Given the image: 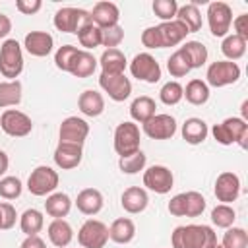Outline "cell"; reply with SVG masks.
<instances>
[{"label": "cell", "mask_w": 248, "mask_h": 248, "mask_svg": "<svg viewBox=\"0 0 248 248\" xmlns=\"http://www.w3.org/2000/svg\"><path fill=\"white\" fill-rule=\"evenodd\" d=\"M76 35H78L79 45H81L85 50H91V48L101 46V29H99L95 23H87V25H83Z\"/></svg>", "instance_id": "obj_38"}, {"label": "cell", "mask_w": 248, "mask_h": 248, "mask_svg": "<svg viewBox=\"0 0 248 248\" xmlns=\"http://www.w3.org/2000/svg\"><path fill=\"white\" fill-rule=\"evenodd\" d=\"M54 27L62 33H78L83 25L93 23L91 21V14L83 8H72V6H64L54 14Z\"/></svg>", "instance_id": "obj_4"}, {"label": "cell", "mask_w": 248, "mask_h": 248, "mask_svg": "<svg viewBox=\"0 0 248 248\" xmlns=\"http://www.w3.org/2000/svg\"><path fill=\"white\" fill-rule=\"evenodd\" d=\"M145 163H147V157L140 149V151H136V153H132L128 157H120L118 167H120V170L124 174H136V172H140V170L145 169Z\"/></svg>", "instance_id": "obj_39"}, {"label": "cell", "mask_w": 248, "mask_h": 248, "mask_svg": "<svg viewBox=\"0 0 248 248\" xmlns=\"http://www.w3.org/2000/svg\"><path fill=\"white\" fill-rule=\"evenodd\" d=\"M167 70H169V74H170L172 78H184L192 68L188 66L184 54H182L180 50H174V52L169 56V60H167Z\"/></svg>", "instance_id": "obj_43"}, {"label": "cell", "mask_w": 248, "mask_h": 248, "mask_svg": "<svg viewBox=\"0 0 248 248\" xmlns=\"http://www.w3.org/2000/svg\"><path fill=\"white\" fill-rule=\"evenodd\" d=\"M246 45H248L246 39H242V37H238V35L232 33V35H227V37L223 39V43H221V52L227 56V60L234 62V60H238V58L244 56Z\"/></svg>", "instance_id": "obj_36"}, {"label": "cell", "mask_w": 248, "mask_h": 248, "mask_svg": "<svg viewBox=\"0 0 248 248\" xmlns=\"http://www.w3.org/2000/svg\"><path fill=\"white\" fill-rule=\"evenodd\" d=\"M16 219H17L16 207H14L10 202H0V221H2V231L12 229V227L16 225Z\"/></svg>", "instance_id": "obj_50"}, {"label": "cell", "mask_w": 248, "mask_h": 248, "mask_svg": "<svg viewBox=\"0 0 248 248\" xmlns=\"http://www.w3.org/2000/svg\"><path fill=\"white\" fill-rule=\"evenodd\" d=\"M52 157H54V163H56L58 169L72 170V169H76L81 163L83 149H81V145H76V143H62V141H58Z\"/></svg>", "instance_id": "obj_16"}, {"label": "cell", "mask_w": 248, "mask_h": 248, "mask_svg": "<svg viewBox=\"0 0 248 248\" xmlns=\"http://www.w3.org/2000/svg\"><path fill=\"white\" fill-rule=\"evenodd\" d=\"M72 209V200L68 194L64 192H52L50 196H46L45 202V211L54 217V219H64Z\"/></svg>", "instance_id": "obj_28"}, {"label": "cell", "mask_w": 248, "mask_h": 248, "mask_svg": "<svg viewBox=\"0 0 248 248\" xmlns=\"http://www.w3.org/2000/svg\"><path fill=\"white\" fill-rule=\"evenodd\" d=\"M209 134V128L205 124V120L198 118V116H192V118H186L184 124H182V138L186 143L190 145H198V143H203L205 138Z\"/></svg>", "instance_id": "obj_23"}, {"label": "cell", "mask_w": 248, "mask_h": 248, "mask_svg": "<svg viewBox=\"0 0 248 248\" xmlns=\"http://www.w3.org/2000/svg\"><path fill=\"white\" fill-rule=\"evenodd\" d=\"M43 2L41 0H16V10L25 14V16H33L41 10Z\"/></svg>", "instance_id": "obj_52"}, {"label": "cell", "mask_w": 248, "mask_h": 248, "mask_svg": "<svg viewBox=\"0 0 248 248\" xmlns=\"http://www.w3.org/2000/svg\"><path fill=\"white\" fill-rule=\"evenodd\" d=\"M182 93H184V87H182L178 81H167V83L161 87V91H159V99H161L165 105L172 107V105H178V103L184 99Z\"/></svg>", "instance_id": "obj_41"}, {"label": "cell", "mask_w": 248, "mask_h": 248, "mask_svg": "<svg viewBox=\"0 0 248 248\" xmlns=\"http://www.w3.org/2000/svg\"><path fill=\"white\" fill-rule=\"evenodd\" d=\"M186 29L188 33H196L202 29V23H203V17H202V12L198 10V6L192 2V4H184V6H178V12H176V17Z\"/></svg>", "instance_id": "obj_29"}, {"label": "cell", "mask_w": 248, "mask_h": 248, "mask_svg": "<svg viewBox=\"0 0 248 248\" xmlns=\"http://www.w3.org/2000/svg\"><path fill=\"white\" fill-rule=\"evenodd\" d=\"M60 141L62 143H76V145H83L85 138L89 136V124L83 118L78 116H68L62 120L60 130H58Z\"/></svg>", "instance_id": "obj_14"}, {"label": "cell", "mask_w": 248, "mask_h": 248, "mask_svg": "<svg viewBox=\"0 0 248 248\" xmlns=\"http://www.w3.org/2000/svg\"><path fill=\"white\" fill-rule=\"evenodd\" d=\"M207 25L213 37H227L232 23V10L227 2H211L207 4Z\"/></svg>", "instance_id": "obj_8"}, {"label": "cell", "mask_w": 248, "mask_h": 248, "mask_svg": "<svg viewBox=\"0 0 248 248\" xmlns=\"http://www.w3.org/2000/svg\"><path fill=\"white\" fill-rule=\"evenodd\" d=\"M19 103H21V81L19 79L2 81L0 83V108L17 107Z\"/></svg>", "instance_id": "obj_34"}, {"label": "cell", "mask_w": 248, "mask_h": 248, "mask_svg": "<svg viewBox=\"0 0 248 248\" xmlns=\"http://www.w3.org/2000/svg\"><path fill=\"white\" fill-rule=\"evenodd\" d=\"M211 134L215 138L217 143L221 145H231V143H238L242 149L248 147V124L244 118L238 116H231L225 118L221 124H215L211 128Z\"/></svg>", "instance_id": "obj_1"}, {"label": "cell", "mask_w": 248, "mask_h": 248, "mask_svg": "<svg viewBox=\"0 0 248 248\" xmlns=\"http://www.w3.org/2000/svg\"><path fill=\"white\" fill-rule=\"evenodd\" d=\"M10 31H12V19L8 16L0 14V39H6Z\"/></svg>", "instance_id": "obj_55"}, {"label": "cell", "mask_w": 248, "mask_h": 248, "mask_svg": "<svg viewBox=\"0 0 248 248\" xmlns=\"http://www.w3.org/2000/svg\"><path fill=\"white\" fill-rule=\"evenodd\" d=\"M19 248H46V244L39 234H35V236H25Z\"/></svg>", "instance_id": "obj_54"}, {"label": "cell", "mask_w": 248, "mask_h": 248, "mask_svg": "<svg viewBox=\"0 0 248 248\" xmlns=\"http://www.w3.org/2000/svg\"><path fill=\"white\" fill-rule=\"evenodd\" d=\"M151 8H153L155 16H157L161 21H170V19H174V17H176V12H178L176 0H155Z\"/></svg>", "instance_id": "obj_46"}, {"label": "cell", "mask_w": 248, "mask_h": 248, "mask_svg": "<svg viewBox=\"0 0 248 248\" xmlns=\"http://www.w3.org/2000/svg\"><path fill=\"white\" fill-rule=\"evenodd\" d=\"M232 27H234V35L242 37L248 41V14H240L232 19Z\"/></svg>", "instance_id": "obj_53"}, {"label": "cell", "mask_w": 248, "mask_h": 248, "mask_svg": "<svg viewBox=\"0 0 248 248\" xmlns=\"http://www.w3.org/2000/svg\"><path fill=\"white\" fill-rule=\"evenodd\" d=\"M0 128L12 138H25L33 130V120L17 108H6L0 116Z\"/></svg>", "instance_id": "obj_9"}, {"label": "cell", "mask_w": 248, "mask_h": 248, "mask_svg": "<svg viewBox=\"0 0 248 248\" xmlns=\"http://www.w3.org/2000/svg\"><path fill=\"white\" fill-rule=\"evenodd\" d=\"M182 97H186V101L190 105H196V107L205 105L207 99H209V85L203 79H198V78L196 79H190L186 83V87H184Z\"/></svg>", "instance_id": "obj_32"}, {"label": "cell", "mask_w": 248, "mask_h": 248, "mask_svg": "<svg viewBox=\"0 0 248 248\" xmlns=\"http://www.w3.org/2000/svg\"><path fill=\"white\" fill-rule=\"evenodd\" d=\"M23 46H25V50H27L31 56L43 58V56H48V54L52 52L54 39H52V35L46 33V31H31V33L25 35Z\"/></svg>", "instance_id": "obj_17"}, {"label": "cell", "mask_w": 248, "mask_h": 248, "mask_svg": "<svg viewBox=\"0 0 248 248\" xmlns=\"http://www.w3.org/2000/svg\"><path fill=\"white\" fill-rule=\"evenodd\" d=\"M172 248H192V225H180L170 234Z\"/></svg>", "instance_id": "obj_48"}, {"label": "cell", "mask_w": 248, "mask_h": 248, "mask_svg": "<svg viewBox=\"0 0 248 248\" xmlns=\"http://www.w3.org/2000/svg\"><path fill=\"white\" fill-rule=\"evenodd\" d=\"M236 221V211L229 203H219L211 209V223L219 229H229Z\"/></svg>", "instance_id": "obj_37"}, {"label": "cell", "mask_w": 248, "mask_h": 248, "mask_svg": "<svg viewBox=\"0 0 248 248\" xmlns=\"http://www.w3.org/2000/svg\"><path fill=\"white\" fill-rule=\"evenodd\" d=\"M58 182H60L58 172L52 167L39 165L31 170L27 178V190L33 196H50L58 188Z\"/></svg>", "instance_id": "obj_3"}, {"label": "cell", "mask_w": 248, "mask_h": 248, "mask_svg": "<svg viewBox=\"0 0 248 248\" xmlns=\"http://www.w3.org/2000/svg\"><path fill=\"white\" fill-rule=\"evenodd\" d=\"M217 232L209 225H192V248H215Z\"/></svg>", "instance_id": "obj_35"}, {"label": "cell", "mask_w": 248, "mask_h": 248, "mask_svg": "<svg viewBox=\"0 0 248 248\" xmlns=\"http://www.w3.org/2000/svg\"><path fill=\"white\" fill-rule=\"evenodd\" d=\"M78 242L81 248H105L108 242V227L103 221L87 219L78 231Z\"/></svg>", "instance_id": "obj_7"}, {"label": "cell", "mask_w": 248, "mask_h": 248, "mask_svg": "<svg viewBox=\"0 0 248 248\" xmlns=\"http://www.w3.org/2000/svg\"><path fill=\"white\" fill-rule=\"evenodd\" d=\"M205 78H207V81H205L207 85H211V87H225V85H231V83L238 81L240 66L236 62H231V60H217V62H211L207 66Z\"/></svg>", "instance_id": "obj_6"}, {"label": "cell", "mask_w": 248, "mask_h": 248, "mask_svg": "<svg viewBox=\"0 0 248 248\" xmlns=\"http://www.w3.org/2000/svg\"><path fill=\"white\" fill-rule=\"evenodd\" d=\"M89 14H91V21L99 29L118 25V19H120V10L114 2H97Z\"/></svg>", "instance_id": "obj_18"}, {"label": "cell", "mask_w": 248, "mask_h": 248, "mask_svg": "<svg viewBox=\"0 0 248 248\" xmlns=\"http://www.w3.org/2000/svg\"><path fill=\"white\" fill-rule=\"evenodd\" d=\"M178 50L184 54V58H186V62H188V66L192 70L194 68H202L207 62V48L200 41H186Z\"/></svg>", "instance_id": "obj_30"}, {"label": "cell", "mask_w": 248, "mask_h": 248, "mask_svg": "<svg viewBox=\"0 0 248 248\" xmlns=\"http://www.w3.org/2000/svg\"><path fill=\"white\" fill-rule=\"evenodd\" d=\"M23 72V52L16 39H6L0 46V74L8 81L16 79Z\"/></svg>", "instance_id": "obj_2"}, {"label": "cell", "mask_w": 248, "mask_h": 248, "mask_svg": "<svg viewBox=\"0 0 248 248\" xmlns=\"http://www.w3.org/2000/svg\"><path fill=\"white\" fill-rule=\"evenodd\" d=\"M23 192V184L17 176H4L0 178V196L4 200H16Z\"/></svg>", "instance_id": "obj_44"}, {"label": "cell", "mask_w": 248, "mask_h": 248, "mask_svg": "<svg viewBox=\"0 0 248 248\" xmlns=\"http://www.w3.org/2000/svg\"><path fill=\"white\" fill-rule=\"evenodd\" d=\"M186 196V211H184V217H200L205 209V198L196 192V190H190V192H184Z\"/></svg>", "instance_id": "obj_42"}, {"label": "cell", "mask_w": 248, "mask_h": 248, "mask_svg": "<svg viewBox=\"0 0 248 248\" xmlns=\"http://www.w3.org/2000/svg\"><path fill=\"white\" fill-rule=\"evenodd\" d=\"M215 248H223V246H221V244H217V246H215Z\"/></svg>", "instance_id": "obj_57"}, {"label": "cell", "mask_w": 248, "mask_h": 248, "mask_svg": "<svg viewBox=\"0 0 248 248\" xmlns=\"http://www.w3.org/2000/svg\"><path fill=\"white\" fill-rule=\"evenodd\" d=\"M174 184L172 170L165 165H153L143 170V186L155 194H169Z\"/></svg>", "instance_id": "obj_11"}, {"label": "cell", "mask_w": 248, "mask_h": 248, "mask_svg": "<svg viewBox=\"0 0 248 248\" xmlns=\"http://www.w3.org/2000/svg\"><path fill=\"white\" fill-rule=\"evenodd\" d=\"M103 74H124L128 60L120 48H105L101 58L97 60Z\"/></svg>", "instance_id": "obj_22"}, {"label": "cell", "mask_w": 248, "mask_h": 248, "mask_svg": "<svg viewBox=\"0 0 248 248\" xmlns=\"http://www.w3.org/2000/svg\"><path fill=\"white\" fill-rule=\"evenodd\" d=\"M45 227V217L39 209L31 207V209H25L19 217V229L25 236H35L41 232V229Z\"/></svg>", "instance_id": "obj_33"}, {"label": "cell", "mask_w": 248, "mask_h": 248, "mask_svg": "<svg viewBox=\"0 0 248 248\" xmlns=\"http://www.w3.org/2000/svg\"><path fill=\"white\" fill-rule=\"evenodd\" d=\"M46 234H48V240L56 248H66L74 238V231H72L70 223L64 219H52V223L46 229Z\"/></svg>", "instance_id": "obj_27"}, {"label": "cell", "mask_w": 248, "mask_h": 248, "mask_svg": "<svg viewBox=\"0 0 248 248\" xmlns=\"http://www.w3.org/2000/svg\"><path fill=\"white\" fill-rule=\"evenodd\" d=\"M78 108L81 110V114L95 118L105 110V97L95 89H85L78 97Z\"/></svg>", "instance_id": "obj_21"}, {"label": "cell", "mask_w": 248, "mask_h": 248, "mask_svg": "<svg viewBox=\"0 0 248 248\" xmlns=\"http://www.w3.org/2000/svg\"><path fill=\"white\" fill-rule=\"evenodd\" d=\"M8 165H10V159H8L6 151H2V149H0V176L8 170Z\"/></svg>", "instance_id": "obj_56"}, {"label": "cell", "mask_w": 248, "mask_h": 248, "mask_svg": "<svg viewBox=\"0 0 248 248\" xmlns=\"http://www.w3.org/2000/svg\"><path fill=\"white\" fill-rule=\"evenodd\" d=\"M143 134L151 140H170L176 134V120L170 114H155L141 124Z\"/></svg>", "instance_id": "obj_13"}, {"label": "cell", "mask_w": 248, "mask_h": 248, "mask_svg": "<svg viewBox=\"0 0 248 248\" xmlns=\"http://www.w3.org/2000/svg\"><path fill=\"white\" fill-rule=\"evenodd\" d=\"M167 209L174 217H184V211H186V196H184V192L172 196L170 202H169V205H167Z\"/></svg>", "instance_id": "obj_51"}, {"label": "cell", "mask_w": 248, "mask_h": 248, "mask_svg": "<svg viewBox=\"0 0 248 248\" xmlns=\"http://www.w3.org/2000/svg\"><path fill=\"white\" fill-rule=\"evenodd\" d=\"M223 248H246L248 246V232L242 227H229L223 234Z\"/></svg>", "instance_id": "obj_40"}, {"label": "cell", "mask_w": 248, "mask_h": 248, "mask_svg": "<svg viewBox=\"0 0 248 248\" xmlns=\"http://www.w3.org/2000/svg\"><path fill=\"white\" fill-rule=\"evenodd\" d=\"M136 236V225L128 217H118L108 227V238L116 244H128Z\"/></svg>", "instance_id": "obj_25"}, {"label": "cell", "mask_w": 248, "mask_h": 248, "mask_svg": "<svg viewBox=\"0 0 248 248\" xmlns=\"http://www.w3.org/2000/svg\"><path fill=\"white\" fill-rule=\"evenodd\" d=\"M149 203V196L140 186H130L120 196V205L128 213H141Z\"/></svg>", "instance_id": "obj_19"}, {"label": "cell", "mask_w": 248, "mask_h": 248, "mask_svg": "<svg viewBox=\"0 0 248 248\" xmlns=\"http://www.w3.org/2000/svg\"><path fill=\"white\" fill-rule=\"evenodd\" d=\"M159 35H161V43H163V48L165 46H176L180 45L188 33V29L178 21V19H170V21H161L159 25Z\"/></svg>", "instance_id": "obj_20"}, {"label": "cell", "mask_w": 248, "mask_h": 248, "mask_svg": "<svg viewBox=\"0 0 248 248\" xmlns=\"http://www.w3.org/2000/svg\"><path fill=\"white\" fill-rule=\"evenodd\" d=\"M78 50H79V48L74 46V45H62V46L56 50V54H54V64H56V68L62 70V72H70L72 60L76 58Z\"/></svg>", "instance_id": "obj_45"}, {"label": "cell", "mask_w": 248, "mask_h": 248, "mask_svg": "<svg viewBox=\"0 0 248 248\" xmlns=\"http://www.w3.org/2000/svg\"><path fill=\"white\" fill-rule=\"evenodd\" d=\"M140 128L138 124L126 120V122H120L114 130V151L120 155V157H128L136 151H140Z\"/></svg>", "instance_id": "obj_5"}, {"label": "cell", "mask_w": 248, "mask_h": 248, "mask_svg": "<svg viewBox=\"0 0 248 248\" xmlns=\"http://www.w3.org/2000/svg\"><path fill=\"white\" fill-rule=\"evenodd\" d=\"M124 41V29L120 25H110L101 29V45L107 48H116Z\"/></svg>", "instance_id": "obj_47"}, {"label": "cell", "mask_w": 248, "mask_h": 248, "mask_svg": "<svg viewBox=\"0 0 248 248\" xmlns=\"http://www.w3.org/2000/svg\"><path fill=\"white\" fill-rule=\"evenodd\" d=\"M141 45L145 48H163V43H161V35H159V27L157 25H151V27L143 29V33H141Z\"/></svg>", "instance_id": "obj_49"}, {"label": "cell", "mask_w": 248, "mask_h": 248, "mask_svg": "<svg viewBox=\"0 0 248 248\" xmlns=\"http://www.w3.org/2000/svg\"><path fill=\"white\" fill-rule=\"evenodd\" d=\"M155 108H157L155 101H153L151 97H147V95H141V97H136V99L132 101V105H130V116H132L136 122L143 124V122H147L151 116L157 114Z\"/></svg>", "instance_id": "obj_31"}, {"label": "cell", "mask_w": 248, "mask_h": 248, "mask_svg": "<svg viewBox=\"0 0 248 248\" xmlns=\"http://www.w3.org/2000/svg\"><path fill=\"white\" fill-rule=\"evenodd\" d=\"M130 74L147 83H157L161 79V66L149 52H140L130 62Z\"/></svg>", "instance_id": "obj_10"}, {"label": "cell", "mask_w": 248, "mask_h": 248, "mask_svg": "<svg viewBox=\"0 0 248 248\" xmlns=\"http://www.w3.org/2000/svg\"><path fill=\"white\" fill-rule=\"evenodd\" d=\"M0 231H2V221H0Z\"/></svg>", "instance_id": "obj_58"}, {"label": "cell", "mask_w": 248, "mask_h": 248, "mask_svg": "<svg viewBox=\"0 0 248 248\" xmlns=\"http://www.w3.org/2000/svg\"><path fill=\"white\" fill-rule=\"evenodd\" d=\"M215 198L221 203H232L240 196V178L232 170H225L217 176L215 186H213Z\"/></svg>", "instance_id": "obj_15"}, {"label": "cell", "mask_w": 248, "mask_h": 248, "mask_svg": "<svg viewBox=\"0 0 248 248\" xmlns=\"http://www.w3.org/2000/svg\"><path fill=\"white\" fill-rule=\"evenodd\" d=\"M97 66H99L97 58L89 50H78L76 58L72 60V66H70L68 74H72L74 78H89V76H93Z\"/></svg>", "instance_id": "obj_26"}, {"label": "cell", "mask_w": 248, "mask_h": 248, "mask_svg": "<svg viewBox=\"0 0 248 248\" xmlns=\"http://www.w3.org/2000/svg\"><path fill=\"white\" fill-rule=\"evenodd\" d=\"M76 205L83 215H97L103 209V194L97 188H83L76 198Z\"/></svg>", "instance_id": "obj_24"}, {"label": "cell", "mask_w": 248, "mask_h": 248, "mask_svg": "<svg viewBox=\"0 0 248 248\" xmlns=\"http://www.w3.org/2000/svg\"><path fill=\"white\" fill-rule=\"evenodd\" d=\"M99 85L105 93H108V97L116 103L126 101L132 93V81L130 78H126L124 74H103L99 76Z\"/></svg>", "instance_id": "obj_12"}]
</instances>
